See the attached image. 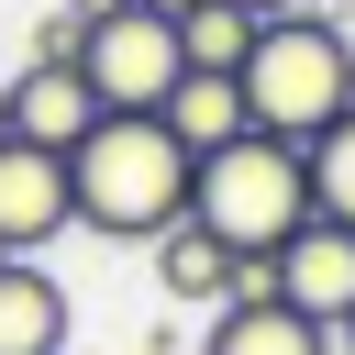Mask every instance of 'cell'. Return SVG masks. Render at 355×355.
I'll list each match as a JSON object with an SVG mask.
<instances>
[{
  "mask_svg": "<svg viewBox=\"0 0 355 355\" xmlns=\"http://www.w3.org/2000/svg\"><path fill=\"white\" fill-rule=\"evenodd\" d=\"M189 178H200V155L155 111H100V133L67 155L78 233H111V244H155L166 222H189Z\"/></svg>",
  "mask_w": 355,
  "mask_h": 355,
  "instance_id": "cell-1",
  "label": "cell"
},
{
  "mask_svg": "<svg viewBox=\"0 0 355 355\" xmlns=\"http://www.w3.org/2000/svg\"><path fill=\"white\" fill-rule=\"evenodd\" d=\"M244 111H255V133H277V144H311L322 122L355 111V33L333 22V0H322V11H277V22H255Z\"/></svg>",
  "mask_w": 355,
  "mask_h": 355,
  "instance_id": "cell-2",
  "label": "cell"
},
{
  "mask_svg": "<svg viewBox=\"0 0 355 355\" xmlns=\"http://www.w3.org/2000/svg\"><path fill=\"white\" fill-rule=\"evenodd\" d=\"M189 222L222 233L233 255H277V244L311 222L300 144H277V133H233L222 155H200V178H189Z\"/></svg>",
  "mask_w": 355,
  "mask_h": 355,
  "instance_id": "cell-3",
  "label": "cell"
},
{
  "mask_svg": "<svg viewBox=\"0 0 355 355\" xmlns=\"http://www.w3.org/2000/svg\"><path fill=\"white\" fill-rule=\"evenodd\" d=\"M78 78L100 89V111H166V89L189 78V44H178V22L166 11H111V22H89L78 33Z\"/></svg>",
  "mask_w": 355,
  "mask_h": 355,
  "instance_id": "cell-4",
  "label": "cell"
},
{
  "mask_svg": "<svg viewBox=\"0 0 355 355\" xmlns=\"http://www.w3.org/2000/svg\"><path fill=\"white\" fill-rule=\"evenodd\" d=\"M266 300H288L300 322H322V333H344V311H355V233L344 222H300L277 255H266Z\"/></svg>",
  "mask_w": 355,
  "mask_h": 355,
  "instance_id": "cell-5",
  "label": "cell"
},
{
  "mask_svg": "<svg viewBox=\"0 0 355 355\" xmlns=\"http://www.w3.org/2000/svg\"><path fill=\"white\" fill-rule=\"evenodd\" d=\"M144 255H155V288H166V300H189V311L266 300V255H233V244H222V233H200V222H166Z\"/></svg>",
  "mask_w": 355,
  "mask_h": 355,
  "instance_id": "cell-6",
  "label": "cell"
},
{
  "mask_svg": "<svg viewBox=\"0 0 355 355\" xmlns=\"http://www.w3.org/2000/svg\"><path fill=\"white\" fill-rule=\"evenodd\" d=\"M55 233H78L67 155H44V144H0V255H44Z\"/></svg>",
  "mask_w": 355,
  "mask_h": 355,
  "instance_id": "cell-7",
  "label": "cell"
},
{
  "mask_svg": "<svg viewBox=\"0 0 355 355\" xmlns=\"http://www.w3.org/2000/svg\"><path fill=\"white\" fill-rule=\"evenodd\" d=\"M100 133V89L78 67H22L11 78V144H44V155H78Z\"/></svg>",
  "mask_w": 355,
  "mask_h": 355,
  "instance_id": "cell-8",
  "label": "cell"
},
{
  "mask_svg": "<svg viewBox=\"0 0 355 355\" xmlns=\"http://www.w3.org/2000/svg\"><path fill=\"white\" fill-rule=\"evenodd\" d=\"M0 355H67V288L33 255H0Z\"/></svg>",
  "mask_w": 355,
  "mask_h": 355,
  "instance_id": "cell-9",
  "label": "cell"
},
{
  "mask_svg": "<svg viewBox=\"0 0 355 355\" xmlns=\"http://www.w3.org/2000/svg\"><path fill=\"white\" fill-rule=\"evenodd\" d=\"M200 355H333V333L300 322L288 300H222L211 333H200Z\"/></svg>",
  "mask_w": 355,
  "mask_h": 355,
  "instance_id": "cell-10",
  "label": "cell"
},
{
  "mask_svg": "<svg viewBox=\"0 0 355 355\" xmlns=\"http://www.w3.org/2000/svg\"><path fill=\"white\" fill-rule=\"evenodd\" d=\"M189 155H222L233 133H255V111H244V78H211V67H189L178 89H166V111H155Z\"/></svg>",
  "mask_w": 355,
  "mask_h": 355,
  "instance_id": "cell-11",
  "label": "cell"
},
{
  "mask_svg": "<svg viewBox=\"0 0 355 355\" xmlns=\"http://www.w3.org/2000/svg\"><path fill=\"white\" fill-rule=\"evenodd\" d=\"M300 178H311V211L355 233V111H344V122H322V133L300 144Z\"/></svg>",
  "mask_w": 355,
  "mask_h": 355,
  "instance_id": "cell-12",
  "label": "cell"
},
{
  "mask_svg": "<svg viewBox=\"0 0 355 355\" xmlns=\"http://www.w3.org/2000/svg\"><path fill=\"white\" fill-rule=\"evenodd\" d=\"M178 44H189V67H211V78H244V55H255V22H244L233 0H200V11L178 22Z\"/></svg>",
  "mask_w": 355,
  "mask_h": 355,
  "instance_id": "cell-13",
  "label": "cell"
},
{
  "mask_svg": "<svg viewBox=\"0 0 355 355\" xmlns=\"http://www.w3.org/2000/svg\"><path fill=\"white\" fill-rule=\"evenodd\" d=\"M55 11H67V22H111L122 0H55Z\"/></svg>",
  "mask_w": 355,
  "mask_h": 355,
  "instance_id": "cell-14",
  "label": "cell"
},
{
  "mask_svg": "<svg viewBox=\"0 0 355 355\" xmlns=\"http://www.w3.org/2000/svg\"><path fill=\"white\" fill-rule=\"evenodd\" d=\"M244 22H277V11H311V0H233Z\"/></svg>",
  "mask_w": 355,
  "mask_h": 355,
  "instance_id": "cell-15",
  "label": "cell"
},
{
  "mask_svg": "<svg viewBox=\"0 0 355 355\" xmlns=\"http://www.w3.org/2000/svg\"><path fill=\"white\" fill-rule=\"evenodd\" d=\"M133 11H166V22H189V11H200V0H133Z\"/></svg>",
  "mask_w": 355,
  "mask_h": 355,
  "instance_id": "cell-16",
  "label": "cell"
},
{
  "mask_svg": "<svg viewBox=\"0 0 355 355\" xmlns=\"http://www.w3.org/2000/svg\"><path fill=\"white\" fill-rule=\"evenodd\" d=\"M0 144H11V78H0Z\"/></svg>",
  "mask_w": 355,
  "mask_h": 355,
  "instance_id": "cell-17",
  "label": "cell"
},
{
  "mask_svg": "<svg viewBox=\"0 0 355 355\" xmlns=\"http://www.w3.org/2000/svg\"><path fill=\"white\" fill-rule=\"evenodd\" d=\"M333 355H355V311H344V333H333Z\"/></svg>",
  "mask_w": 355,
  "mask_h": 355,
  "instance_id": "cell-18",
  "label": "cell"
},
{
  "mask_svg": "<svg viewBox=\"0 0 355 355\" xmlns=\"http://www.w3.org/2000/svg\"><path fill=\"white\" fill-rule=\"evenodd\" d=\"M155 355H200V344H155Z\"/></svg>",
  "mask_w": 355,
  "mask_h": 355,
  "instance_id": "cell-19",
  "label": "cell"
}]
</instances>
